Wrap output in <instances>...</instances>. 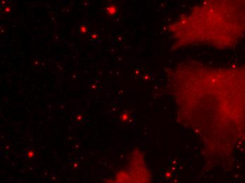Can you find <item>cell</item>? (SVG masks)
Returning <instances> with one entry per match:
<instances>
[{
	"mask_svg": "<svg viewBox=\"0 0 245 183\" xmlns=\"http://www.w3.org/2000/svg\"><path fill=\"white\" fill-rule=\"evenodd\" d=\"M179 121L200 139L208 166L232 162L245 139V64L219 70L217 93L177 106Z\"/></svg>",
	"mask_w": 245,
	"mask_h": 183,
	"instance_id": "1",
	"label": "cell"
},
{
	"mask_svg": "<svg viewBox=\"0 0 245 183\" xmlns=\"http://www.w3.org/2000/svg\"><path fill=\"white\" fill-rule=\"evenodd\" d=\"M90 40H91V42H92V43L98 42L99 40V34L97 33H92L90 34Z\"/></svg>",
	"mask_w": 245,
	"mask_h": 183,
	"instance_id": "5",
	"label": "cell"
},
{
	"mask_svg": "<svg viewBox=\"0 0 245 183\" xmlns=\"http://www.w3.org/2000/svg\"><path fill=\"white\" fill-rule=\"evenodd\" d=\"M109 183H152V176L143 156L137 154L116 172Z\"/></svg>",
	"mask_w": 245,
	"mask_h": 183,
	"instance_id": "2",
	"label": "cell"
},
{
	"mask_svg": "<svg viewBox=\"0 0 245 183\" xmlns=\"http://www.w3.org/2000/svg\"><path fill=\"white\" fill-rule=\"evenodd\" d=\"M78 32L80 34H85L88 33L90 31V28H89V26L87 23L85 22H81L80 23V24L78 26Z\"/></svg>",
	"mask_w": 245,
	"mask_h": 183,
	"instance_id": "4",
	"label": "cell"
},
{
	"mask_svg": "<svg viewBox=\"0 0 245 183\" xmlns=\"http://www.w3.org/2000/svg\"><path fill=\"white\" fill-rule=\"evenodd\" d=\"M118 9L117 6L114 4H109L106 7V14L110 17L115 16L118 13Z\"/></svg>",
	"mask_w": 245,
	"mask_h": 183,
	"instance_id": "3",
	"label": "cell"
}]
</instances>
